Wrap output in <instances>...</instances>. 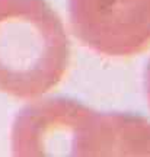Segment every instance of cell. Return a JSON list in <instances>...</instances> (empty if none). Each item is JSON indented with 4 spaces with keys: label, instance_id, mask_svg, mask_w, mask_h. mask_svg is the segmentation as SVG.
I'll list each match as a JSON object with an SVG mask.
<instances>
[{
    "label": "cell",
    "instance_id": "3957f363",
    "mask_svg": "<svg viewBox=\"0 0 150 157\" xmlns=\"http://www.w3.org/2000/svg\"><path fill=\"white\" fill-rule=\"evenodd\" d=\"M73 34L96 54L134 57L150 47V0H69Z\"/></svg>",
    "mask_w": 150,
    "mask_h": 157
},
{
    "label": "cell",
    "instance_id": "277c9868",
    "mask_svg": "<svg viewBox=\"0 0 150 157\" xmlns=\"http://www.w3.org/2000/svg\"><path fill=\"white\" fill-rule=\"evenodd\" d=\"M146 95H147V101H149V105H150V61L147 64V68H146Z\"/></svg>",
    "mask_w": 150,
    "mask_h": 157
},
{
    "label": "cell",
    "instance_id": "6da1fadb",
    "mask_svg": "<svg viewBox=\"0 0 150 157\" xmlns=\"http://www.w3.org/2000/svg\"><path fill=\"white\" fill-rule=\"evenodd\" d=\"M72 47L61 17L45 0H0V92L37 99L60 83Z\"/></svg>",
    "mask_w": 150,
    "mask_h": 157
},
{
    "label": "cell",
    "instance_id": "7a4b0ae2",
    "mask_svg": "<svg viewBox=\"0 0 150 157\" xmlns=\"http://www.w3.org/2000/svg\"><path fill=\"white\" fill-rule=\"evenodd\" d=\"M104 112L67 98L28 103L18 112L10 131L15 156L101 157Z\"/></svg>",
    "mask_w": 150,
    "mask_h": 157
}]
</instances>
